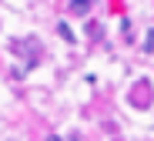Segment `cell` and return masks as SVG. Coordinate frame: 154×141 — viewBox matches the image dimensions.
Returning <instances> with one entry per match:
<instances>
[{
	"instance_id": "3957f363",
	"label": "cell",
	"mask_w": 154,
	"mask_h": 141,
	"mask_svg": "<svg viewBox=\"0 0 154 141\" xmlns=\"http://www.w3.org/2000/svg\"><path fill=\"white\" fill-rule=\"evenodd\" d=\"M57 30H60L64 40H74V34H70V27H67V24H57Z\"/></svg>"
},
{
	"instance_id": "6da1fadb",
	"label": "cell",
	"mask_w": 154,
	"mask_h": 141,
	"mask_svg": "<svg viewBox=\"0 0 154 141\" xmlns=\"http://www.w3.org/2000/svg\"><path fill=\"white\" fill-rule=\"evenodd\" d=\"M131 104H134V107H151V84H147V81L134 84V91H131Z\"/></svg>"
},
{
	"instance_id": "7a4b0ae2",
	"label": "cell",
	"mask_w": 154,
	"mask_h": 141,
	"mask_svg": "<svg viewBox=\"0 0 154 141\" xmlns=\"http://www.w3.org/2000/svg\"><path fill=\"white\" fill-rule=\"evenodd\" d=\"M70 10H74V14H91V0H87V4H84V0H74Z\"/></svg>"
},
{
	"instance_id": "5b68a950",
	"label": "cell",
	"mask_w": 154,
	"mask_h": 141,
	"mask_svg": "<svg viewBox=\"0 0 154 141\" xmlns=\"http://www.w3.org/2000/svg\"><path fill=\"white\" fill-rule=\"evenodd\" d=\"M47 141H60V138H57V134H47Z\"/></svg>"
},
{
	"instance_id": "277c9868",
	"label": "cell",
	"mask_w": 154,
	"mask_h": 141,
	"mask_svg": "<svg viewBox=\"0 0 154 141\" xmlns=\"http://www.w3.org/2000/svg\"><path fill=\"white\" fill-rule=\"evenodd\" d=\"M144 50H147V54L154 50V30H147V37H144Z\"/></svg>"
}]
</instances>
